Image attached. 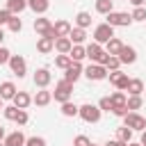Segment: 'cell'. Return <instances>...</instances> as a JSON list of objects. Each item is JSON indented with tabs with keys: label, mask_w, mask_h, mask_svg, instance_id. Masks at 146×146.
Listing matches in <instances>:
<instances>
[{
	"label": "cell",
	"mask_w": 146,
	"mask_h": 146,
	"mask_svg": "<svg viewBox=\"0 0 146 146\" xmlns=\"http://www.w3.org/2000/svg\"><path fill=\"white\" fill-rule=\"evenodd\" d=\"M78 116L82 121H87V123H98L100 121V107L98 105H91V103H84V105H80Z\"/></svg>",
	"instance_id": "cell-1"
},
{
	"label": "cell",
	"mask_w": 146,
	"mask_h": 146,
	"mask_svg": "<svg viewBox=\"0 0 146 146\" xmlns=\"http://www.w3.org/2000/svg\"><path fill=\"white\" fill-rule=\"evenodd\" d=\"M71 94H73V82H68V80H59V82L55 84L52 98H55L57 103H66V100H71Z\"/></svg>",
	"instance_id": "cell-2"
},
{
	"label": "cell",
	"mask_w": 146,
	"mask_h": 146,
	"mask_svg": "<svg viewBox=\"0 0 146 146\" xmlns=\"http://www.w3.org/2000/svg\"><path fill=\"white\" fill-rule=\"evenodd\" d=\"M84 52H87V57H89L94 64H105V59L110 57V55L103 50V43H96V41H91V43L84 48Z\"/></svg>",
	"instance_id": "cell-3"
},
{
	"label": "cell",
	"mask_w": 146,
	"mask_h": 146,
	"mask_svg": "<svg viewBox=\"0 0 146 146\" xmlns=\"http://www.w3.org/2000/svg\"><path fill=\"white\" fill-rule=\"evenodd\" d=\"M130 23H132V18L128 11H110L107 14V25H112V27H128Z\"/></svg>",
	"instance_id": "cell-4"
},
{
	"label": "cell",
	"mask_w": 146,
	"mask_h": 146,
	"mask_svg": "<svg viewBox=\"0 0 146 146\" xmlns=\"http://www.w3.org/2000/svg\"><path fill=\"white\" fill-rule=\"evenodd\" d=\"M112 36H114V27H112V25L100 23V25L94 27V41H96V43H107Z\"/></svg>",
	"instance_id": "cell-5"
},
{
	"label": "cell",
	"mask_w": 146,
	"mask_h": 146,
	"mask_svg": "<svg viewBox=\"0 0 146 146\" xmlns=\"http://www.w3.org/2000/svg\"><path fill=\"white\" fill-rule=\"evenodd\" d=\"M123 125H128L132 132L135 130H146V119L141 114H137V112H128L123 116Z\"/></svg>",
	"instance_id": "cell-6"
},
{
	"label": "cell",
	"mask_w": 146,
	"mask_h": 146,
	"mask_svg": "<svg viewBox=\"0 0 146 146\" xmlns=\"http://www.w3.org/2000/svg\"><path fill=\"white\" fill-rule=\"evenodd\" d=\"M7 64H9V68H11L14 75L25 78V73H27V62H25V57H21V55H11Z\"/></svg>",
	"instance_id": "cell-7"
},
{
	"label": "cell",
	"mask_w": 146,
	"mask_h": 146,
	"mask_svg": "<svg viewBox=\"0 0 146 146\" xmlns=\"http://www.w3.org/2000/svg\"><path fill=\"white\" fill-rule=\"evenodd\" d=\"M82 73H84L89 80H94V82H98V80H105V78H107V68H105L103 64H89Z\"/></svg>",
	"instance_id": "cell-8"
},
{
	"label": "cell",
	"mask_w": 146,
	"mask_h": 146,
	"mask_svg": "<svg viewBox=\"0 0 146 146\" xmlns=\"http://www.w3.org/2000/svg\"><path fill=\"white\" fill-rule=\"evenodd\" d=\"M107 78H110V82H112L119 91H123V89L128 87V80H130V78H128L125 73H121L119 68H116V71H110V73H107Z\"/></svg>",
	"instance_id": "cell-9"
},
{
	"label": "cell",
	"mask_w": 146,
	"mask_h": 146,
	"mask_svg": "<svg viewBox=\"0 0 146 146\" xmlns=\"http://www.w3.org/2000/svg\"><path fill=\"white\" fill-rule=\"evenodd\" d=\"M116 57H119L121 64H135V62H137V50H135L132 46H125V43H123V48L119 50Z\"/></svg>",
	"instance_id": "cell-10"
},
{
	"label": "cell",
	"mask_w": 146,
	"mask_h": 146,
	"mask_svg": "<svg viewBox=\"0 0 146 146\" xmlns=\"http://www.w3.org/2000/svg\"><path fill=\"white\" fill-rule=\"evenodd\" d=\"M50 80H52V75H50V71H48V68H36V71H34V84H36L39 89L48 87V84H50Z\"/></svg>",
	"instance_id": "cell-11"
},
{
	"label": "cell",
	"mask_w": 146,
	"mask_h": 146,
	"mask_svg": "<svg viewBox=\"0 0 146 146\" xmlns=\"http://www.w3.org/2000/svg\"><path fill=\"white\" fill-rule=\"evenodd\" d=\"M82 66H80V62H71V66L64 71V80H68V82H78V78L82 75Z\"/></svg>",
	"instance_id": "cell-12"
},
{
	"label": "cell",
	"mask_w": 146,
	"mask_h": 146,
	"mask_svg": "<svg viewBox=\"0 0 146 146\" xmlns=\"http://www.w3.org/2000/svg\"><path fill=\"white\" fill-rule=\"evenodd\" d=\"M50 100H52V91H48L46 87H43L41 91H36V94H34V98H32V103H34L36 107H46Z\"/></svg>",
	"instance_id": "cell-13"
},
{
	"label": "cell",
	"mask_w": 146,
	"mask_h": 146,
	"mask_svg": "<svg viewBox=\"0 0 146 146\" xmlns=\"http://www.w3.org/2000/svg\"><path fill=\"white\" fill-rule=\"evenodd\" d=\"M25 135L21 132V130H16V132H11V135H7L5 139H2V144L5 146H25Z\"/></svg>",
	"instance_id": "cell-14"
},
{
	"label": "cell",
	"mask_w": 146,
	"mask_h": 146,
	"mask_svg": "<svg viewBox=\"0 0 146 146\" xmlns=\"http://www.w3.org/2000/svg\"><path fill=\"white\" fill-rule=\"evenodd\" d=\"M71 23L68 21H64V18H59V21H55L52 23V30H55V36H68V32H71Z\"/></svg>",
	"instance_id": "cell-15"
},
{
	"label": "cell",
	"mask_w": 146,
	"mask_h": 146,
	"mask_svg": "<svg viewBox=\"0 0 146 146\" xmlns=\"http://www.w3.org/2000/svg\"><path fill=\"white\" fill-rule=\"evenodd\" d=\"M71 48H73V43H71L68 36H57V39H55V48H52V50H57L59 55H68Z\"/></svg>",
	"instance_id": "cell-16"
},
{
	"label": "cell",
	"mask_w": 146,
	"mask_h": 146,
	"mask_svg": "<svg viewBox=\"0 0 146 146\" xmlns=\"http://www.w3.org/2000/svg\"><path fill=\"white\" fill-rule=\"evenodd\" d=\"M11 100H14V105H16L18 110H27V105L32 103V96H30L27 91H16V96H14Z\"/></svg>",
	"instance_id": "cell-17"
},
{
	"label": "cell",
	"mask_w": 146,
	"mask_h": 146,
	"mask_svg": "<svg viewBox=\"0 0 146 146\" xmlns=\"http://www.w3.org/2000/svg\"><path fill=\"white\" fill-rule=\"evenodd\" d=\"M11 16H18L23 9H27V0H7V7H5Z\"/></svg>",
	"instance_id": "cell-18"
},
{
	"label": "cell",
	"mask_w": 146,
	"mask_h": 146,
	"mask_svg": "<svg viewBox=\"0 0 146 146\" xmlns=\"http://www.w3.org/2000/svg\"><path fill=\"white\" fill-rule=\"evenodd\" d=\"M52 48H55V39H50V36H39V41H36V50H39L41 55H48Z\"/></svg>",
	"instance_id": "cell-19"
},
{
	"label": "cell",
	"mask_w": 146,
	"mask_h": 146,
	"mask_svg": "<svg viewBox=\"0 0 146 146\" xmlns=\"http://www.w3.org/2000/svg\"><path fill=\"white\" fill-rule=\"evenodd\" d=\"M14 96H16V84L9 82V80L2 82V84H0V98H2V100H11Z\"/></svg>",
	"instance_id": "cell-20"
},
{
	"label": "cell",
	"mask_w": 146,
	"mask_h": 146,
	"mask_svg": "<svg viewBox=\"0 0 146 146\" xmlns=\"http://www.w3.org/2000/svg\"><path fill=\"white\" fill-rule=\"evenodd\" d=\"M125 89H128V94H130V96H141V91H144V82H141L139 78H130Z\"/></svg>",
	"instance_id": "cell-21"
},
{
	"label": "cell",
	"mask_w": 146,
	"mask_h": 146,
	"mask_svg": "<svg viewBox=\"0 0 146 146\" xmlns=\"http://www.w3.org/2000/svg\"><path fill=\"white\" fill-rule=\"evenodd\" d=\"M27 7H30L34 14H46L48 7H50V2H48V0H27Z\"/></svg>",
	"instance_id": "cell-22"
},
{
	"label": "cell",
	"mask_w": 146,
	"mask_h": 146,
	"mask_svg": "<svg viewBox=\"0 0 146 146\" xmlns=\"http://www.w3.org/2000/svg\"><path fill=\"white\" fill-rule=\"evenodd\" d=\"M68 57H71L73 62H82V59L87 57V52H84V46H82V43H73V48L68 50Z\"/></svg>",
	"instance_id": "cell-23"
},
{
	"label": "cell",
	"mask_w": 146,
	"mask_h": 146,
	"mask_svg": "<svg viewBox=\"0 0 146 146\" xmlns=\"http://www.w3.org/2000/svg\"><path fill=\"white\" fill-rule=\"evenodd\" d=\"M105 46H107V48H105V52H107V55H119V50L123 48V41H121V39H116V36H112Z\"/></svg>",
	"instance_id": "cell-24"
},
{
	"label": "cell",
	"mask_w": 146,
	"mask_h": 146,
	"mask_svg": "<svg viewBox=\"0 0 146 146\" xmlns=\"http://www.w3.org/2000/svg\"><path fill=\"white\" fill-rule=\"evenodd\" d=\"M68 39H71V43H82V41L87 39V32H84L82 27H71Z\"/></svg>",
	"instance_id": "cell-25"
},
{
	"label": "cell",
	"mask_w": 146,
	"mask_h": 146,
	"mask_svg": "<svg viewBox=\"0 0 146 146\" xmlns=\"http://www.w3.org/2000/svg\"><path fill=\"white\" fill-rule=\"evenodd\" d=\"M96 11L107 16L110 11H114V0H96Z\"/></svg>",
	"instance_id": "cell-26"
},
{
	"label": "cell",
	"mask_w": 146,
	"mask_h": 146,
	"mask_svg": "<svg viewBox=\"0 0 146 146\" xmlns=\"http://www.w3.org/2000/svg\"><path fill=\"white\" fill-rule=\"evenodd\" d=\"M91 25V14H87V11H80L78 16H75V27H82V30H87Z\"/></svg>",
	"instance_id": "cell-27"
},
{
	"label": "cell",
	"mask_w": 146,
	"mask_h": 146,
	"mask_svg": "<svg viewBox=\"0 0 146 146\" xmlns=\"http://www.w3.org/2000/svg\"><path fill=\"white\" fill-rule=\"evenodd\" d=\"M141 105H144L141 96H130V98H125V107H128V112H135V110H139Z\"/></svg>",
	"instance_id": "cell-28"
},
{
	"label": "cell",
	"mask_w": 146,
	"mask_h": 146,
	"mask_svg": "<svg viewBox=\"0 0 146 146\" xmlns=\"http://www.w3.org/2000/svg\"><path fill=\"white\" fill-rule=\"evenodd\" d=\"M78 105L75 103H71V100H66V103H62V114L64 116H78Z\"/></svg>",
	"instance_id": "cell-29"
},
{
	"label": "cell",
	"mask_w": 146,
	"mask_h": 146,
	"mask_svg": "<svg viewBox=\"0 0 146 146\" xmlns=\"http://www.w3.org/2000/svg\"><path fill=\"white\" fill-rule=\"evenodd\" d=\"M71 62H73V59H71L68 55H57V57H55V66L62 68V71H66V68L71 66Z\"/></svg>",
	"instance_id": "cell-30"
},
{
	"label": "cell",
	"mask_w": 146,
	"mask_h": 146,
	"mask_svg": "<svg viewBox=\"0 0 146 146\" xmlns=\"http://www.w3.org/2000/svg\"><path fill=\"white\" fill-rule=\"evenodd\" d=\"M116 139H121V141H130L132 139V130L128 128V125H123V128H116Z\"/></svg>",
	"instance_id": "cell-31"
},
{
	"label": "cell",
	"mask_w": 146,
	"mask_h": 146,
	"mask_svg": "<svg viewBox=\"0 0 146 146\" xmlns=\"http://www.w3.org/2000/svg\"><path fill=\"white\" fill-rule=\"evenodd\" d=\"M103 66H105L107 71H116V68L121 66V62H119V57H116V55H110V57L105 59V64H103Z\"/></svg>",
	"instance_id": "cell-32"
},
{
	"label": "cell",
	"mask_w": 146,
	"mask_h": 146,
	"mask_svg": "<svg viewBox=\"0 0 146 146\" xmlns=\"http://www.w3.org/2000/svg\"><path fill=\"white\" fill-rule=\"evenodd\" d=\"M98 107H100V112H112V110H114V103H112L110 96H103V98L98 100Z\"/></svg>",
	"instance_id": "cell-33"
},
{
	"label": "cell",
	"mask_w": 146,
	"mask_h": 146,
	"mask_svg": "<svg viewBox=\"0 0 146 146\" xmlns=\"http://www.w3.org/2000/svg\"><path fill=\"white\" fill-rule=\"evenodd\" d=\"M2 114H5V119H7V121H16V116H18V107H16V105L2 107Z\"/></svg>",
	"instance_id": "cell-34"
},
{
	"label": "cell",
	"mask_w": 146,
	"mask_h": 146,
	"mask_svg": "<svg viewBox=\"0 0 146 146\" xmlns=\"http://www.w3.org/2000/svg\"><path fill=\"white\" fill-rule=\"evenodd\" d=\"M7 25H9V30H11V32H21V27H23V21H21L18 16H9Z\"/></svg>",
	"instance_id": "cell-35"
},
{
	"label": "cell",
	"mask_w": 146,
	"mask_h": 146,
	"mask_svg": "<svg viewBox=\"0 0 146 146\" xmlns=\"http://www.w3.org/2000/svg\"><path fill=\"white\" fill-rule=\"evenodd\" d=\"M110 98H112V103H114V107H119V105H125V98H128V96H125L123 91H119V89H116V91H114V94H112Z\"/></svg>",
	"instance_id": "cell-36"
},
{
	"label": "cell",
	"mask_w": 146,
	"mask_h": 146,
	"mask_svg": "<svg viewBox=\"0 0 146 146\" xmlns=\"http://www.w3.org/2000/svg\"><path fill=\"white\" fill-rule=\"evenodd\" d=\"M132 21H146V7H135V11L130 14Z\"/></svg>",
	"instance_id": "cell-37"
},
{
	"label": "cell",
	"mask_w": 146,
	"mask_h": 146,
	"mask_svg": "<svg viewBox=\"0 0 146 146\" xmlns=\"http://www.w3.org/2000/svg\"><path fill=\"white\" fill-rule=\"evenodd\" d=\"M25 146H46V139L43 137H27Z\"/></svg>",
	"instance_id": "cell-38"
},
{
	"label": "cell",
	"mask_w": 146,
	"mask_h": 146,
	"mask_svg": "<svg viewBox=\"0 0 146 146\" xmlns=\"http://www.w3.org/2000/svg\"><path fill=\"white\" fill-rule=\"evenodd\" d=\"M91 141H89V137L87 135H78L75 139H73V146H89Z\"/></svg>",
	"instance_id": "cell-39"
},
{
	"label": "cell",
	"mask_w": 146,
	"mask_h": 146,
	"mask_svg": "<svg viewBox=\"0 0 146 146\" xmlns=\"http://www.w3.org/2000/svg\"><path fill=\"white\" fill-rule=\"evenodd\" d=\"M16 123H18V125H25V123H27V112H25V110H18V116H16Z\"/></svg>",
	"instance_id": "cell-40"
},
{
	"label": "cell",
	"mask_w": 146,
	"mask_h": 146,
	"mask_svg": "<svg viewBox=\"0 0 146 146\" xmlns=\"http://www.w3.org/2000/svg\"><path fill=\"white\" fill-rule=\"evenodd\" d=\"M9 57H11V52H9L7 48H2V46H0V64H7V62H9Z\"/></svg>",
	"instance_id": "cell-41"
},
{
	"label": "cell",
	"mask_w": 146,
	"mask_h": 146,
	"mask_svg": "<svg viewBox=\"0 0 146 146\" xmlns=\"http://www.w3.org/2000/svg\"><path fill=\"white\" fill-rule=\"evenodd\" d=\"M9 16H11V14H9L7 9H0V27H2V25H7V21H9Z\"/></svg>",
	"instance_id": "cell-42"
},
{
	"label": "cell",
	"mask_w": 146,
	"mask_h": 146,
	"mask_svg": "<svg viewBox=\"0 0 146 146\" xmlns=\"http://www.w3.org/2000/svg\"><path fill=\"white\" fill-rule=\"evenodd\" d=\"M112 112H114L116 116H125V114H128V107H125V105H119V107H114Z\"/></svg>",
	"instance_id": "cell-43"
},
{
	"label": "cell",
	"mask_w": 146,
	"mask_h": 146,
	"mask_svg": "<svg viewBox=\"0 0 146 146\" xmlns=\"http://www.w3.org/2000/svg\"><path fill=\"white\" fill-rule=\"evenodd\" d=\"M105 146H128L125 141H121V139H112V141H107Z\"/></svg>",
	"instance_id": "cell-44"
},
{
	"label": "cell",
	"mask_w": 146,
	"mask_h": 146,
	"mask_svg": "<svg viewBox=\"0 0 146 146\" xmlns=\"http://www.w3.org/2000/svg\"><path fill=\"white\" fill-rule=\"evenodd\" d=\"M130 2H132L135 7H144V2H146V0H130Z\"/></svg>",
	"instance_id": "cell-45"
},
{
	"label": "cell",
	"mask_w": 146,
	"mask_h": 146,
	"mask_svg": "<svg viewBox=\"0 0 146 146\" xmlns=\"http://www.w3.org/2000/svg\"><path fill=\"white\" fill-rule=\"evenodd\" d=\"M139 144H141V146H146V130H141V139H139Z\"/></svg>",
	"instance_id": "cell-46"
},
{
	"label": "cell",
	"mask_w": 146,
	"mask_h": 146,
	"mask_svg": "<svg viewBox=\"0 0 146 146\" xmlns=\"http://www.w3.org/2000/svg\"><path fill=\"white\" fill-rule=\"evenodd\" d=\"M5 137H7V132H5V128H2V125H0V141H2V139H5Z\"/></svg>",
	"instance_id": "cell-47"
},
{
	"label": "cell",
	"mask_w": 146,
	"mask_h": 146,
	"mask_svg": "<svg viewBox=\"0 0 146 146\" xmlns=\"http://www.w3.org/2000/svg\"><path fill=\"white\" fill-rule=\"evenodd\" d=\"M2 41H5V32H2V27H0V46H2Z\"/></svg>",
	"instance_id": "cell-48"
},
{
	"label": "cell",
	"mask_w": 146,
	"mask_h": 146,
	"mask_svg": "<svg viewBox=\"0 0 146 146\" xmlns=\"http://www.w3.org/2000/svg\"><path fill=\"white\" fill-rule=\"evenodd\" d=\"M128 146H141V144H132V141H128Z\"/></svg>",
	"instance_id": "cell-49"
},
{
	"label": "cell",
	"mask_w": 146,
	"mask_h": 146,
	"mask_svg": "<svg viewBox=\"0 0 146 146\" xmlns=\"http://www.w3.org/2000/svg\"><path fill=\"white\" fill-rule=\"evenodd\" d=\"M2 107H5V105H2V98H0V110H2Z\"/></svg>",
	"instance_id": "cell-50"
},
{
	"label": "cell",
	"mask_w": 146,
	"mask_h": 146,
	"mask_svg": "<svg viewBox=\"0 0 146 146\" xmlns=\"http://www.w3.org/2000/svg\"><path fill=\"white\" fill-rule=\"evenodd\" d=\"M0 146H5V144H2V141H0Z\"/></svg>",
	"instance_id": "cell-51"
},
{
	"label": "cell",
	"mask_w": 146,
	"mask_h": 146,
	"mask_svg": "<svg viewBox=\"0 0 146 146\" xmlns=\"http://www.w3.org/2000/svg\"><path fill=\"white\" fill-rule=\"evenodd\" d=\"M89 146H96V144H89Z\"/></svg>",
	"instance_id": "cell-52"
}]
</instances>
